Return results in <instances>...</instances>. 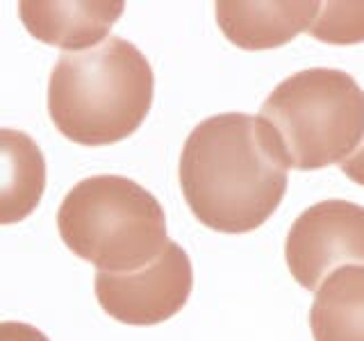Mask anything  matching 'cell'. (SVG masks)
I'll return each instance as SVG.
<instances>
[{"label":"cell","mask_w":364,"mask_h":341,"mask_svg":"<svg viewBox=\"0 0 364 341\" xmlns=\"http://www.w3.org/2000/svg\"><path fill=\"white\" fill-rule=\"evenodd\" d=\"M155 75L146 55L121 37L62 53L48 82V112L66 139L109 146L132 136L148 117Z\"/></svg>","instance_id":"7a4b0ae2"},{"label":"cell","mask_w":364,"mask_h":341,"mask_svg":"<svg viewBox=\"0 0 364 341\" xmlns=\"http://www.w3.org/2000/svg\"><path fill=\"white\" fill-rule=\"evenodd\" d=\"M257 117L284 166L326 168L358 151L364 136V91L344 71L307 68L284 77Z\"/></svg>","instance_id":"3957f363"},{"label":"cell","mask_w":364,"mask_h":341,"mask_svg":"<svg viewBox=\"0 0 364 341\" xmlns=\"http://www.w3.org/2000/svg\"><path fill=\"white\" fill-rule=\"evenodd\" d=\"M318 3H216V23L225 39L244 50H269L294 41L316 18Z\"/></svg>","instance_id":"ba28073f"},{"label":"cell","mask_w":364,"mask_h":341,"mask_svg":"<svg viewBox=\"0 0 364 341\" xmlns=\"http://www.w3.org/2000/svg\"><path fill=\"white\" fill-rule=\"evenodd\" d=\"M66 248L102 273H132L162 253L166 216L151 191L123 175L87 178L57 212Z\"/></svg>","instance_id":"277c9868"},{"label":"cell","mask_w":364,"mask_h":341,"mask_svg":"<svg viewBox=\"0 0 364 341\" xmlns=\"http://www.w3.org/2000/svg\"><path fill=\"white\" fill-rule=\"evenodd\" d=\"M121 0H94V3H53V0H23L18 16L26 30L66 53L96 48L109 37L112 26L123 16Z\"/></svg>","instance_id":"52a82bcc"},{"label":"cell","mask_w":364,"mask_h":341,"mask_svg":"<svg viewBox=\"0 0 364 341\" xmlns=\"http://www.w3.org/2000/svg\"><path fill=\"white\" fill-rule=\"evenodd\" d=\"M193 269L185 248L166 242L151 264L132 273L96 271L94 289L100 307L128 325H157L187 305Z\"/></svg>","instance_id":"5b68a950"},{"label":"cell","mask_w":364,"mask_h":341,"mask_svg":"<svg viewBox=\"0 0 364 341\" xmlns=\"http://www.w3.org/2000/svg\"><path fill=\"white\" fill-rule=\"evenodd\" d=\"M46 191V159L30 134L0 128V225L26 221Z\"/></svg>","instance_id":"9c48e42d"},{"label":"cell","mask_w":364,"mask_h":341,"mask_svg":"<svg viewBox=\"0 0 364 341\" xmlns=\"http://www.w3.org/2000/svg\"><path fill=\"white\" fill-rule=\"evenodd\" d=\"M0 341H50L41 330L21 321H3L0 323Z\"/></svg>","instance_id":"7c38bea8"},{"label":"cell","mask_w":364,"mask_h":341,"mask_svg":"<svg viewBox=\"0 0 364 341\" xmlns=\"http://www.w3.org/2000/svg\"><path fill=\"white\" fill-rule=\"evenodd\" d=\"M339 166H341V173H344L348 180H353L355 185L364 187V141H362V146L358 148V151L353 153L350 157H346Z\"/></svg>","instance_id":"4fadbf2b"},{"label":"cell","mask_w":364,"mask_h":341,"mask_svg":"<svg viewBox=\"0 0 364 341\" xmlns=\"http://www.w3.org/2000/svg\"><path fill=\"white\" fill-rule=\"evenodd\" d=\"M284 259L294 280L310 291L339 266H364V207L348 200L307 207L289 227Z\"/></svg>","instance_id":"8992f818"},{"label":"cell","mask_w":364,"mask_h":341,"mask_svg":"<svg viewBox=\"0 0 364 341\" xmlns=\"http://www.w3.org/2000/svg\"><path fill=\"white\" fill-rule=\"evenodd\" d=\"M314 341H364V266L335 269L310 310Z\"/></svg>","instance_id":"30bf717a"},{"label":"cell","mask_w":364,"mask_h":341,"mask_svg":"<svg viewBox=\"0 0 364 341\" xmlns=\"http://www.w3.org/2000/svg\"><path fill=\"white\" fill-rule=\"evenodd\" d=\"M271 132L242 112L200 121L180 155V187L193 216L216 232L244 234L264 225L287 191Z\"/></svg>","instance_id":"6da1fadb"},{"label":"cell","mask_w":364,"mask_h":341,"mask_svg":"<svg viewBox=\"0 0 364 341\" xmlns=\"http://www.w3.org/2000/svg\"><path fill=\"white\" fill-rule=\"evenodd\" d=\"M307 34L330 45L364 41V3H318L316 18Z\"/></svg>","instance_id":"8fae6325"}]
</instances>
